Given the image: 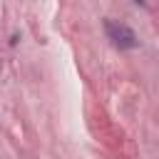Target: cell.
<instances>
[{"mask_svg":"<svg viewBox=\"0 0 159 159\" xmlns=\"http://www.w3.org/2000/svg\"><path fill=\"white\" fill-rule=\"evenodd\" d=\"M104 32H107V37L112 40V45H114V47H119V50H132V47H137V45H139V40H137L134 30H132L129 25H124V22L104 20Z\"/></svg>","mask_w":159,"mask_h":159,"instance_id":"cell-1","label":"cell"},{"mask_svg":"<svg viewBox=\"0 0 159 159\" xmlns=\"http://www.w3.org/2000/svg\"><path fill=\"white\" fill-rule=\"evenodd\" d=\"M137 2H139V5H142V2H144V0H137Z\"/></svg>","mask_w":159,"mask_h":159,"instance_id":"cell-2","label":"cell"}]
</instances>
